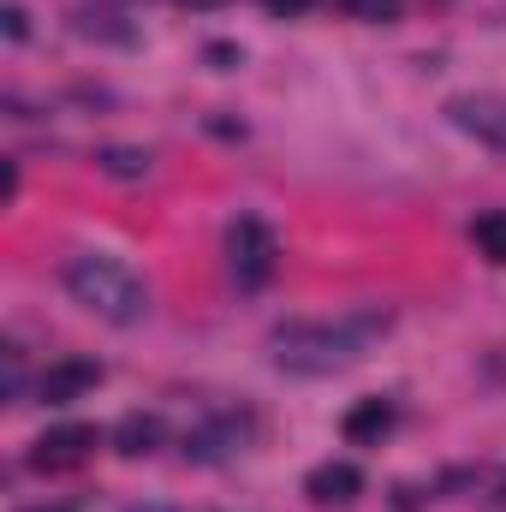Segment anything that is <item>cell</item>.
Segmentation results:
<instances>
[{"mask_svg": "<svg viewBox=\"0 0 506 512\" xmlns=\"http://www.w3.org/2000/svg\"><path fill=\"white\" fill-rule=\"evenodd\" d=\"M393 328V310L381 304H358L346 316H328V322H286L274 328V370L280 376H340L352 370L381 334Z\"/></svg>", "mask_w": 506, "mask_h": 512, "instance_id": "obj_1", "label": "cell"}, {"mask_svg": "<svg viewBox=\"0 0 506 512\" xmlns=\"http://www.w3.org/2000/svg\"><path fill=\"white\" fill-rule=\"evenodd\" d=\"M60 286L78 310H90L108 328H137L149 316V280L108 251H72L60 262Z\"/></svg>", "mask_w": 506, "mask_h": 512, "instance_id": "obj_2", "label": "cell"}, {"mask_svg": "<svg viewBox=\"0 0 506 512\" xmlns=\"http://www.w3.org/2000/svg\"><path fill=\"white\" fill-rule=\"evenodd\" d=\"M227 280L239 286V292H262L268 280H274V268H280V245H274V227L262 221V215H233L227 221Z\"/></svg>", "mask_w": 506, "mask_h": 512, "instance_id": "obj_3", "label": "cell"}, {"mask_svg": "<svg viewBox=\"0 0 506 512\" xmlns=\"http://www.w3.org/2000/svg\"><path fill=\"white\" fill-rule=\"evenodd\" d=\"M256 435H262V423H256V411H245V405L209 411L203 423L185 429V459H191V465H227V459L251 453Z\"/></svg>", "mask_w": 506, "mask_h": 512, "instance_id": "obj_4", "label": "cell"}, {"mask_svg": "<svg viewBox=\"0 0 506 512\" xmlns=\"http://www.w3.org/2000/svg\"><path fill=\"white\" fill-rule=\"evenodd\" d=\"M102 447V435H96V423H60V429H48L36 447H30V471H78L90 453Z\"/></svg>", "mask_w": 506, "mask_h": 512, "instance_id": "obj_5", "label": "cell"}, {"mask_svg": "<svg viewBox=\"0 0 506 512\" xmlns=\"http://www.w3.org/2000/svg\"><path fill=\"white\" fill-rule=\"evenodd\" d=\"M447 120L465 131V137L489 143V149H506V96H489V90L453 96V102H447Z\"/></svg>", "mask_w": 506, "mask_h": 512, "instance_id": "obj_6", "label": "cell"}, {"mask_svg": "<svg viewBox=\"0 0 506 512\" xmlns=\"http://www.w3.org/2000/svg\"><path fill=\"white\" fill-rule=\"evenodd\" d=\"M96 387H102V364H96V358H60V364L42 370L36 393H42L48 405H72V399H84V393H96Z\"/></svg>", "mask_w": 506, "mask_h": 512, "instance_id": "obj_7", "label": "cell"}, {"mask_svg": "<svg viewBox=\"0 0 506 512\" xmlns=\"http://www.w3.org/2000/svg\"><path fill=\"white\" fill-rule=\"evenodd\" d=\"M304 495H310L316 507H346V501L364 495V471H358L352 459H328V465H316V471L304 477Z\"/></svg>", "mask_w": 506, "mask_h": 512, "instance_id": "obj_8", "label": "cell"}, {"mask_svg": "<svg viewBox=\"0 0 506 512\" xmlns=\"http://www.w3.org/2000/svg\"><path fill=\"white\" fill-rule=\"evenodd\" d=\"M393 423H399L393 399H358V405L340 417V435H346L352 447H381V441L393 435Z\"/></svg>", "mask_w": 506, "mask_h": 512, "instance_id": "obj_9", "label": "cell"}, {"mask_svg": "<svg viewBox=\"0 0 506 512\" xmlns=\"http://www.w3.org/2000/svg\"><path fill=\"white\" fill-rule=\"evenodd\" d=\"M161 441H167V429H161L155 411H126V417L114 423V453H120V459H149Z\"/></svg>", "mask_w": 506, "mask_h": 512, "instance_id": "obj_10", "label": "cell"}, {"mask_svg": "<svg viewBox=\"0 0 506 512\" xmlns=\"http://www.w3.org/2000/svg\"><path fill=\"white\" fill-rule=\"evenodd\" d=\"M149 167H155V155L137 143H102L96 149V173H108V179H149Z\"/></svg>", "mask_w": 506, "mask_h": 512, "instance_id": "obj_11", "label": "cell"}, {"mask_svg": "<svg viewBox=\"0 0 506 512\" xmlns=\"http://www.w3.org/2000/svg\"><path fill=\"white\" fill-rule=\"evenodd\" d=\"M471 245L489 256V262L506 268V209H483V215L471 221Z\"/></svg>", "mask_w": 506, "mask_h": 512, "instance_id": "obj_12", "label": "cell"}, {"mask_svg": "<svg viewBox=\"0 0 506 512\" xmlns=\"http://www.w3.org/2000/svg\"><path fill=\"white\" fill-rule=\"evenodd\" d=\"M6 405H24V346H6Z\"/></svg>", "mask_w": 506, "mask_h": 512, "instance_id": "obj_13", "label": "cell"}, {"mask_svg": "<svg viewBox=\"0 0 506 512\" xmlns=\"http://www.w3.org/2000/svg\"><path fill=\"white\" fill-rule=\"evenodd\" d=\"M352 12L370 24H387V18H399V0H352Z\"/></svg>", "mask_w": 506, "mask_h": 512, "instance_id": "obj_14", "label": "cell"}, {"mask_svg": "<svg viewBox=\"0 0 506 512\" xmlns=\"http://www.w3.org/2000/svg\"><path fill=\"white\" fill-rule=\"evenodd\" d=\"M203 60H209V66H215V72H233V66H239V60H245V54H239V48H233V42H209V48H203Z\"/></svg>", "mask_w": 506, "mask_h": 512, "instance_id": "obj_15", "label": "cell"}, {"mask_svg": "<svg viewBox=\"0 0 506 512\" xmlns=\"http://www.w3.org/2000/svg\"><path fill=\"white\" fill-rule=\"evenodd\" d=\"M0 18H6V42H24V36H30V24H24V6H18V0H6V12H0Z\"/></svg>", "mask_w": 506, "mask_h": 512, "instance_id": "obj_16", "label": "cell"}, {"mask_svg": "<svg viewBox=\"0 0 506 512\" xmlns=\"http://www.w3.org/2000/svg\"><path fill=\"white\" fill-rule=\"evenodd\" d=\"M0 197H6V203L18 197V161H6V173H0Z\"/></svg>", "mask_w": 506, "mask_h": 512, "instance_id": "obj_17", "label": "cell"}, {"mask_svg": "<svg viewBox=\"0 0 506 512\" xmlns=\"http://www.w3.org/2000/svg\"><path fill=\"white\" fill-rule=\"evenodd\" d=\"M304 6H310V0H268V12H274V18H286V12H304Z\"/></svg>", "mask_w": 506, "mask_h": 512, "instance_id": "obj_18", "label": "cell"}, {"mask_svg": "<svg viewBox=\"0 0 506 512\" xmlns=\"http://www.w3.org/2000/svg\"><path fill=\"white\" fill-rule=\"evenodd\" d=\"M24 512H72V507H24Z\"/></svg>", "mask_w": 506, "mask_h": 512, "instance_id": "obj_19", "label": "cell"}, {"mask_svg": "<svg viewBox=\"0 0 506 512\" xmlns=\"http://www.w3.org/2000/svg\"><path fill=\"white\" fill-rule=\"evenodd\" d=\"M185 6H221V0H185Z\"/></svg>", "mask_w": 506, "mask_h": 512, "instance_id": "obj_20", "label": "cell"}, {"mask_svg": "<svg viewBox=\"0 0 506 512\" xmlns=\"http://www.w3.org/2000/svg\"><path fill=\"white\" fill-rule=\"evenodd\" d=\"M126 512H161V507H126Z\"/></svg>", "mask_w": 506, "mask_h": 512, "instance_id": "obj_21", "label": "cell"}]
</instances>
